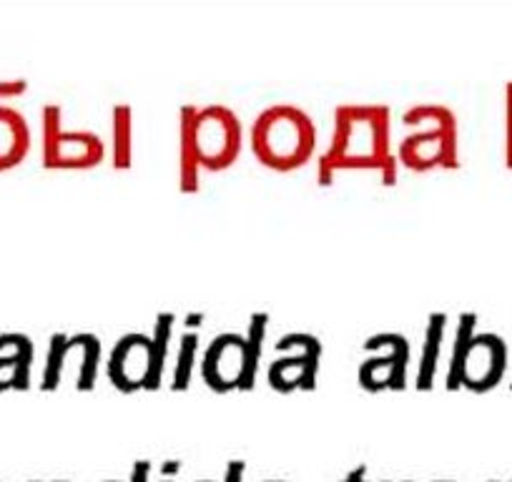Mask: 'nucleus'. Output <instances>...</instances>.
<instances>
[{
    "instance_id": "nucleus-1",
    "label": "nucleus",
    "mask_w": 512,
    "mask_h": 482,
    "mask_svg": "<svg viewBox=\"0 0 512 482\" xmlns=\"http://www.w3.org/2000/svg\"><path fill=\"white\" fill-rule=\"evenodd\" d=\"M392 113L384 103H342L334 108L327 151L317 159L319 184H332L337 171H377L382 184H395L400 159L390 151Z\"/></svg>"
},
{
    "instance_id": "nucleus-2",
    "label": "nucleus",
    "mask_w": 512,
    "mask_h": 482,
    "mask_svg": "<svg viewBox=\"0 0 512 482\" xmlns=\"http://www.w3.org/2000/svg\"><path fill=\"white\" fill-rule=\"evenodd\" d=\"M249 139L256 159L264 166L292 171L312 159L317 149V126L302 106L272 103L256 113Z\"/></svg>"
},
{
    "instance_id": "nucleus-3",
    "label": "nucleus",
    "mask_w": 512,
    "mask_h": 482,
    "mask_svg": "<svg viewBox=\"0 0 512 482\" xmlns=\"http://www.w3.org/2000/svg\"><path fill=\"white\" fill-rule=\"evenodd\" d=\"M407 126L427 124V129L412 131L397 146V159L405 166L417 171L435 169V166L460 164L457 156V116L452 108L442 103H415L402 113Z\"/></svg>"
},
{
    "instance_id": "nucleus-4",
    "label": "nucleus",
    "mask_w": 512,
    "mask_h": 482,
    "mask_svg": "<svg viewBox=\"0 0 512 482\" xmlns=\"http://www.w3.org/2000/svg\"><path fill=\"white\" fill-rule=\"evenodd\" d=\"M106 156V144L91 129H63V108L58 103L43 106V164L48 169H88Z\"/></svg>"
},
{
    "instance_id": "nucleus-5",
    "label": "nucleus",
    "mask_w": 512,
    "mask_h": 482,
    "mask_svg": "<svg viewBox=\"0 0 512 482\" xmlns=\"http://www.w3.org/2000/svg\"><path fill=\"white\" fill-rule=\"evenodd\" d=\"M196 151L201 169L221 171L236 161L241 151V118L226 103H209L196 113Z\"/></svg>"
},
{
    "instance_id": "nucleus-6",
    "label": "nucleus",
    "mask_w": 512,
    "mask_h": 482,
    "mask_svg": "<svg viewBox=\"0 0 512 482\" xmlns=\"http://www.w3.org/2000/svg\"><path fill=\"white\" fill-rule=\"evenodd\" d=\"M387 347L390 352L367 357L359 365L357 375L367 390H402L410 370V339L400 332H377L367 337L364 349Z\"/></svg>"
},
{
    "instance_id": "nucleus-7",
    "label": "nucleus",
    "mask_w": 512,
    "mask_h": 482,
    "mask_svg": "<svg viewBox=\"0 0 512 482\" xmlns=\"http://www.w3.org/2000/svg\"><path fill=\"white\" fill-rule=\"evenodd\" d=\"M297 349L294 354L274 359L269 367V385L279 392L289 390H312L317 382L319 357H322V342L309 332H289L277 342V349Z\"/></svg>"
},
{
    "instance_id": "nucleus-8",
    "label": "nucleus",
    "mask_w": 512,
    "mask_h": 482,
    "mask_svg": "<svg viewBox=\"0 0 512 482\" xmlns=\"http://www.w3.org/2000/svg\"><path fill=\"white\" fill-rule=\"evenodd\" d=\"M246 339L239 332H221L211 339L201 359V377L216 392L239 390L244 377Z\"/></svg>"
},
{
    "instance_id": "nucleus-9",
    "label": "nucleus",
    "mask_w": 512,
    "mask_h": 482,
    "mask_svg": "<svg viewBox=\"0 0 512 482\" xmlns=\"http://www.w3.org/2000/svg\"><path fill=\"white\" fill-rule=\"evenodd\" d=\"M151 375V337L128 332L113 344L108 354V380L121 392L144 390Z\"/></svg>"
},
{
    "instance_id": "nucleus-10",
    "label": "nucleus",
    "mask_w": 512,
    "mask_h": 482,
    "mask_svg": "<svg viewBox=\"0 0 512 482\" xmlns=\"http://www.w3.org/2000/svg\"><path fill=\"white\" fill-rule=\"evenodd\" d=\"M505 372V344L497 334H475L462 362V385L487 390Z\"/></svg>"
},
{
    "instance_id": "nucleus-11",
    "label": "nucleus",
    "mask_w": 512,
    "mask_h": 482,
    "mask_svg": "<svg viewBox=\"0 0 512 482\" xmlns=\"http://www.w3.org/2000/svg\"><path fill=\"white\" fill-rule=\"evenodd\" d=\"M196 113H199V108L194 103L181 106L179 113V186L186 194H194L201 186V161L194 136Z\"/></svg>"
},
{
    "instance_id": "nucleus-12",
    "label": "nucleus",
    "mask_w": 512,
    "mask_h": 482,
    "mask_svg": "<svg viewBox=\"0 0 512 482\" xmlns=\"http://www.w3.org/2000/svg\"><path fill=\"white\" fill-rule=\"evenodd\" d=\"M31 149V131L18 108L0 103V169L21 164Z\"/></svg>"
},
{
    "instance_id": "nucleus-13",
    "label": "nucleus",
    "mask_w": 512,
    "mask_h": 482,
    "mask_svg": "<svg viewBox=\"0 0 512 482\" xmlns=\"http://www.w3.org/2000/svg\"><path fill=\"white\" fill-rule=\"evenodd\" d=\"M0 344L13 347L11 357H0V390H6L8 387L6 375H3L6 370L8 375H11V387L23 390V387H28V380H31V362H33L31 337L21 332H6V334H0Z\"/></svg>"
},
{
    "instance_id": "nucleus-14",
    "label": "nucleus",
    "mask_w": 512,
    "mask_h": 482,
    "mask_svg": "<svg viewBox=\"0 0 512 482\" xmlns=\"http://www.w3.org/2000/svg\"><path fill=\"white\" fill-rule=\"evenodd\" d=\"M445 324H447L445 312H432L430 317H427L425 342H422V357H420V365H417V387H420V390H430V387L435 385L437 359H440Z\"/></svg>"
},
{
    "instance_id": "nucleus-15",
    "label": "nucleus",
    "mask_w": 512,
    "mask_h": 482,
    "mask_svg": "<svg viewBox=\"0 0 512 482\" xmlns=\"http://www.w3.org/2000/svg\"><path fill=\"white\" fill-rule=\"evenodd\" d=\"M111 146L116 169L134 164V108L128 103H116L111 108Z\"/></svg>"
},
{
    "instance_id": "nucleus-16",
    "label": "nucleus",
    "mask_w": 512,
    "mask_h": 482,
    "mask_svg": "<svg viewBox=\"0 0 512 482\" xmlns=\"http://www.w3.org/2000/svg\"><path fill=\"white\" fill-rule=\"evenodd\" d=\"M176 314L174 312H159L154 322V334H151V375L146 382V390H156L164 380V367L169 359V342L174 334Z\"/></svg>"
},
{
    "instance_id": "nucleus-17",
    "label": "nucleus",
    "mask_w": 512,
    "mask_h": 482,
    "mask_svg": "<svg viewBox=\"0 0 512 482\" xmlns=\"http://www.w3.org/2000/svg\"><path fill=\"white\" fill-rule=\"evenodd\" d=\"M269 329V312H254L249 319V332L244 334L246 339V362H244V377H241L239 390H251L256 382V370H259V359H262L264 337Z\"/></svg>"
},
{
    "instance_id": "nucleus-18",
    "label": "nucleus",
    "mask_w": 512,
    "mask_h": 482,
    "mask_svg": "<svg viewBox=\"0 0 512 482\" xmlns=\"http://www.w3.org/2000/svg\"><path fill=\"white\" fill-rule=\"evenodd\" d=\"M475 322H477L475 312L460 314V322H457L455 344H452L450 362H447V387H450V390H457V387H462V362H465L467 347H470L472 337H475Z\"/></svg>"
},
{
    "instance_id": "nucleus-19",
    "label": "nucleus",
    "mask_w": 512,
    "mask_h": 482,
    "mask_svg": "<svg viewBox=\"0 0 512 482\" xmlns=\"http://www.w3.org/2000/svg\"><path fill=\"white\" fill-rule=\"evenodd\" d=\"M76 334H53L51 347H48L46 370H43V390H56L61 382L63 367H66V357L71 349H76Z\"/></svg>"
},
{
    "instance_id": "nucleus-20",
    "label": "nucleus",
    "mask_w": 512,
    "mask_h": 482,
    "mask_svg": "<svg viewBox=\"0 0 512 482\" xmlns=\"http://www.w3.org/2000/svg\"><path fill=\"white\" fill-rule=\"evenodd\" d=\"M196 352H199V334L184 332L179 342V352H176V365L174 377H171V387L174 390H186L191 382L196 367Z\"/></svg>"
},
{
    "instance_id": "nucleus-21",
    "label": "nucleus",
    "mask_w": 512,
    "mask_h": 482,
    "mask_svg": "<svg viewBox=\"0 0 512 482\" xmlns=\"http://www.w3.org/2000/svg\"><path fill=\"white\" fill-rule=\"evenodd\" d=\"M78 347L83 349V362L78 370V387L91 390L98 377V362H101V339L91 332H78Z\"/></svg>"
},
{
    "instance_id": "nucleus-22",
    "label": "nucleus",
    "mask_w": 512,
    "mask_h": 482,
    "mask_svg": "<svg viewBox=\"0 0 512 482\" xmlns=\"http://www.w3.org/2000/svg\"><path fill=\"white\" fill-rule=\"evenodd\" d=\"M507 161L512 166V83L507 86Z\"/></svg>"
}]
</instances>
